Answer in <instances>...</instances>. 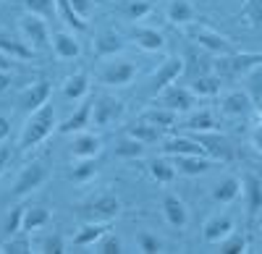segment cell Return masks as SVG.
<instances>
[{
  "label": "cell",
  "instance_id": "obj_1",
  "mask_svg": "<svg viewBox=\"0 0 262 254\" xmlns=\"http://www.w3.org/2000/svg\"><path fill=\"white\" fill-rule=\"evenodd\" d=\"M55 126H58V121H55V108H53L50 102L42 105L39 110L29 113V121H27L24 131H21V139H18V150H21V152L34 150L37 144H42V142L53 134Z\"/></svg>",
  "mask_w": 262,
  "mask_h": 254
},
{
  "label": "cell",
  "instance_id": "obj_2",
  "mask_svg": "<svg viewBox=\"0 0 262 254\" xmlns=\"http://www.w3.org/2000/svg\"><path fill=\"white\" fill-rule=\"evenodd\" d=\"M262 63V53H231V55H217L215 58V74L221 79H236L247 76L254 66Z\"/></svg>",
  "mask_w": 262,
  "mask_h": 254
},
{
  "label": "cell",
  "instance_id": "obj_3",
  "mask_svg": "<svg viewBox=\"0 0 262 254\" xmlns=\"http://www.w3.org/2000/svg\"><path fill=\"white\" fill-rule=\"evenodd\" d=\"M118 213H121V199L111 192H97L86 202L79 204V215L86 218V220H100V223L107 220L111 223Z\"/></svg>",
  "mask_w": 262,
  "mask_h": 254
},
{
  "label": "cell",
  "instance_id": "obj_4",
  "mask_svg": "<svg viewBox=\"0 0 262 254\" xmlns=\"http://www.w3.org/2000/svg\"><path fill=\"white\" fill-rule=\"evenodd\" d=\"M189 34H191V39H194L200 48H205V50H210V53H215V55H231V53L238 50L226 34H221L217 29H212V27H207V24H194V27L189 29Z\"/></svg>",
  "mask_w": 262,
  "mask_h": 254
},
{
  "label": "cell",
  "instance_id": "obj_5",
  "mask_svg": "<svg viewBox=\"0 0 262 254\" xmlns=\"http://www.w3.org/2000/svg\"><path fill=\"white\" fill-rule=\"evenodd\" d=\"M18 32L21 37H24V42L32 48V50H48L50 48V29H48V21L45 18H39V16H21L18 21Z\"/></svg>",
  "mask_w": 262,
  "mask_h": 254
},
{
  "label": "cell",
  "instance_id": "obj_6",
  "mask_svg": "<svg viewBox=\"0 0 262 254\" xmlns=\"http://www.w3.org/2000/svg\"><path fill=\"white\" fill-rule=\"evenodd\" d=\"M126 113V105L123 100L113 97V95H97L95 97V105H92V123L100 126V129H107L123 118Z\"/></svg>",
  "mask_w": 262,
  "mask_h": 254
},
{
  "label": "cell",
  "instance_id": "obj_7",
  "mask_svg": "<svg viewBox=\"0 0 262 254\" xmlns=\"http://www.w3.org/2000/svg\"><path fill=\"white\" fill-rule=\"evenodd\" d=\"M48 165L42 163V160H32V163H27L24 165V171L18 173V178H16V183H13V189H11V194L13 197H27V194H32L34 189H39L42 183L48 181Z\"/></svg>",
  "mask_w": 262,
  "mask_h": 254
},
{
  "label": "cell",
  "instance_id": "obj_8",
  "mask_svg": "<svg viewBox=\"0 0 262 254\" xmlns=\"http://www.w3.org/2000/svg\"><path fill=\"white\" fill-rule=\"evenodd\" d=\"M181 71H184V58H181V55H170V58H165V60L160 63V68L149 76V81H147V92H149V95L163 92L165 87H170V84L181 76Z\"/></svg>",
  "mask_w": 262,
  "mask_h": 254
},
{
  "label": "cell",
  "instance_id": "obj_9",
  "mask_svg": "<svg viewBox=\"0 0 262 254\" xmlns=\"http://www.w3.org/2000/svg\"><path fill=\"white\" fill-rule=\"evenodd\" d=\"M137 76V66L128 60H113V63H105L100 68V84L102 87H126L131 84Z\"/></svg>",
  "mask_w": 262,
  "mask_h": 254
},
{
  "label": "cell",
  "instance_id": "obj_10",
  "mask_svg": "<svg viewBox=\"0 0 262 254\" xmlns=\"http://www.w3.org/2000/svg\"><path fill=\"white\" fill-rule=\"evenodd\" d=\"M163 108L168 110H176V113H189L196 102V95L189 89V87H179V84H170L160 92V100H158Z\"/></svg>",
  "mask_w": 262,
  "mask_h": 254
},
{
  "label": "cell",
  "instance_id": "obj_11",
  "mask_svg": "<svg viewBox=\"0 0 262 254\" xmlns=\"http://www.w3.org/2000/svg\"><path fill=\"white\" fill-rule=\"evenodd\" d=\"M50 92H53V84L48 79H39V81L32 84V87H27L24 92H21L18 108L24 110V113H34V110L42 108V105L50 102Z\"/></svg>",
  "mask_w": 262,
  "mask_h": 254
},
{
  "label": "cell",
  "instance_id": "obj_12",
  "mask_svg": "<svg viewBox=\"0 0 262 254\" xmlns=\"http://www.w3.org/2000/svg\"><path fill=\"white\" fill-rule=\"evenodd\" d=\"M191 136L205 147L210 157H215V160H231L233 157L231 142L226 136H221L217 131H191Z\"/></svg>",
  "mask_w": 262,
  "mask_h": 254
},
{
  "label": "cell",
  "instance_id": "obj_13",
  "mask_svg": "<svg viewBox=\"0 0 262 254\" xmlns=\"http://www.w3.org/2000/svg\"><path fill=\"white\" fill-rule=\"evenodd\" d=\"M252 110H254V102H252L249 92L233 89V92H228V95L221 100V113H223V116H231V118H247Z\"/></svg>",
  "mask_w": 262,
  "mask_h": 254
},
{
  "label": "cell",
  "instance_id": "obj_14",
  "mask_svg": "<svg viewBox=\"0 0 262 254\" xmlns=\"http://www.w3.org/2000/svg\"><path fill=\"white\" fill-rule=\"evenodd\" d=\"M92 105H95V97H84L79 108L66 118L63 123H58V131L60 134H74V131H84L86 126L92 123Z\"/></svg>",
  "mask_w": 262,
  "mask_h": 254
},
{
  "label": "cell",
  "instance_id": "obj_15",
  "mask_svg": "<svg viewBox=\"0 0 262 254\" xmlns=\"http://www.w3.org/2000/svg\"><path fill=\"white\" fill-rule=\"evenodd\" d=\"M215 163L217 160L207 157V155H173V165L184 176H202L210 168H215Z\"/></svg>",
  "mask_w": 262,
  "mask_h": 254
},
{
  "label": "cell",
  "instance_id": "obj_16",
  "mask_svg": "<svg viewBox=\"0 0 262 254\" xmlns=\"http://www.w3.org/2000/svg\"><path fill=\"white\" fill-rule=\"evenodd\" d=\"M163 215H165V223L176 230H184L186 223H189V210L184 204L181 197L176 194H165L163 197Z\"/></svg>",
  "mask_w": 262,
  "mask_h": 254
},
{
  "label": "cell",
  "instance_id": "obj_17",
  "mask_svg": "<svg viewBox=\"0 0 262 254\" xmlns=\"http://www.w3.org/2000/svg\"><path fill=\"white\" fill-rule=\"evenodd\" d=\"M242 189H244V202H247L249 218H257V215L262 213V176H257V173H244Z\"/></svg>",
  "mask_w": 262,
  "mask_h": 254
},
{
  "label": "cell",
  "instance_id": "obj_18",
  "mask_svg": "<svg viewBox=\"0 0 262 254\" xmlns=\"http://www.w3.org/2000/svg\"><path fill=\"white\" fill-rule=\"evenodd\" d=\"M228 234H233V220L228 215H212L202 225V239L205 244H221Z\"/></svg>",
  "mask_w": 262,
  "mask_h": 254
},
{
  "label": "cell",
  "instance_id": "obj_19",
  "mask_svg": "<svg viewBox=\"0 0 262 254\" xmlns=\"http://www.w3.org/2000/svg\"><path fill=\"white\" fill-rule=\"evenodd\" d=\"M160 144H163L165 155H207V150L194 136H168Z\"/></svg>",
  "mask_w": 262,
  "mask_h": 254
},
{
  "label": "cell",
  "instance_id": "obj_20",
  "mask_svg": "<svg viewBox=\"0 0 262 254\" xmlns=\"http://www.w3.org/2000/svg\"><path fill=\"white\" fill-rule=\"evenodd\" d=\"M100 150H102V139L97 134H92V131H76V136L71 142V155L76 160H81V157H97Z\"/></svg>",
  "mask_w": 262,
  "mask_h": 254
},
{
  "label": "cell",
  "instance_id": "obj_21",
  "mask_svg": "<svg viewBox=\"0 0 262 254\" xmlns=\"http://www.w3.org/2000/svg\"><path fill=\"white\" fill-rule=\"evenodd\" d=\"M123 48H126V39L116 29H105L95 37V55L97 58H111V55L121 53Z\"/></svg>",
  "mask_w": 262,
  "mask_h": 254
},
{
  "label": "cell",
  "instance_id": "obj_22",
  "mask_svg": "<svg viewBox=\"0 0 262 254\" xmlns=\"http://www.w3.org/2000/svg\"><path fill=\"white\" fill-rule=\"evenodd\" d=\"M131 39H134L137 45L142 50H147V53H158V50L165 48V37L155 27H142V24L131 27Z\"/></svg>",
  "mask_w": 262,
  "mask_h": 254
},
{
  "label": "cell",
  "instance_id": "obj_23",
  "mask_svg": "<svg viewBox=\"0 0 262 254\" xmlns=\"http://www.w3.org/2000/svg\"><path fill=\"white\" fill-rule=\"evenodd\" d=\"M126 134L139 139V142H144V144H155V142H163L165 139V129H160V126L149 123L144 118H137L134 123H128L126 126Z\"/></svg>",
  "mask_w": 262,
  "mask_h": 254
},
{
  "label": "cell",
  "instance_id": "obj_24",
  "mask_svg": "<svg viewBox=\"0 0 262 254\" xmlns=\"http://www.w3.org/2000/svg\"><path fill=\"white\" fill-rule=\"evenodd\" d=\"M53 53L60 60H74V58H79L81 45H79V39L71 32H55L53 34Z\"/></svg>",
  "mask_w": 262,
  "mask_h": 254
},
{
  "label": "cell",
  "instance_id": "obj_25",
  "mask_svg": "<svg viewBox=\"0 0 262 254\" xmlns=\"http://www.w3.org/2000/svg\"><path fill=\"white\" fill-rule=\"evenodd\" d=\"M233 18L247 29H262V0H244Z\"/></svg>",
  "mask_w": 262,
  "mask_h": 254
},
{
  "label": "cell",
  "instance_id": "obj_26",
  "mask_svg": "<svg viewBox=\"0 0 262 254\" xmlns=\"http://www.w3.org/2000/svg\"><path fill=\"white\" fill-rule=\"evenodd\" d=\"M107 228H111V225H107V220H90V223H86V225H81L79 228V234L74 236V246H95L105 234H107Z\"/></svg>",
  "mask_w": 262,
  "mask_h": 254
},
{
  "label": "cell",
  "instance_id": "obj_27",
  "mask_svg": "<svg viewBox=\"0 0 262 254\" xmlns=\"http://www.w3.org/2000/svg\"><path fill=\"white\" fill-rule=\"evenodd\" d=\"M184 129L191 134V131H217V116L212 110H194L186 116V121L181 123Z\"/></svg>",
  "mask_w": 262,
  "mask_h": 254
},
{
  "label": "cell",
  "instance_id": "obj_28",
  "mask_svg": "<svg viewBox=\"0 0 262 254\" xmlns=\"http://www.w3.org/2000/svg\"><path fill=\"white\" fill-rule=\"evenodd\" d=\"M86 95H90V76H86L84 71L71 74L69 79L63 81V97H66V100L79 102V100H84Z\"/></svg>",
  "mask_w": 262,
  "mask_h": 254
},
{
  "label": "cell",
  "instance_id": "obj_29",
  "mask_svg": "<svg viewBox=\"0 0 262 254\" xmlns=\"http://www.w3.org/2000/svg\"><path fill=\"white\" fill-rule=\"evenodd\" d=\"M165 16H168L170 24L186 27V24H191V21L196 18V11H194V6L189 3V0H170L168 8H165Z\"/></svg>",
  "mask_w": 262,
  "mask_h": 254
},
{
  "label": "cell",
  "instance_id": "obj_30",
  "mask_svg": "<svg viewBox=\"0 0 262 254\" xmlns=\"http://www.w3.org/2000/svg\"><path fill=\"white\" fill-rule=\"evenodd\" d=\"M221 84H223V79L217 74H200V76H194L189 81V89L196 97H215L217 92H221Z\"/></svg>",
  "mask_w": 262,
  "mask_h": 254
},
{
  "label": "cell",
  "instance_id": "obj_31",
  "mask_svg": "<svg viewBox=\"0 0 262 254\" xmlns=\"http://www.w3.org/2000/svg\"><path fill=\"white\" fill-rule=\"evenodd\" d=\"M238 194H242V178H236V176L223 178L221 183H215V189H212V199L217 204H231V202L238 199Z\"/></svg>",
  "mask_w": 262,
  "mask_h": 254
},
{
  "label": "cell",
  "instance_id": "obj_32",
  "mask_svg": "<svg viewBox=\"0 0 262 254\" xmlns=\"http://www.w3.org/2000/svg\"><path fill=\"white\" fill-rule=\"evenodd\" d=\"M0 53H6L16 60H34V50L27 45L24 39H16L8 34H0Z\"/></svg>",
  "mask_w": 262,
  "mask_h": 254
},
{
  "label": "cell",
  "instance_id": "obj_33",
  "mask_svg": "<svg viewBox=\"0 0 262 254\" xmlns=\"http://www.w3.org/2000/svg\"><path fill=\"white\" fill-rule=\"evenodd\" d=\"M139 118H144V121H149V123H155V126H160V129H173V126L179 123V113L176 110H168V108H163V105H155V108H147V110H142L139 113Z\"/></svg>",
  "mask_w": 262,
  "mask_h": 254
},
{
  "label": "cell",
  "instance_id": "obj_34",
  "mask_svg": "<svg viewBox=\"0 0 262 254\" xmlns=\"http://www.w3.org/2000/svg\"><path fill=\"white\" fill-rule=\"evenodd\" d=\"M50 223V210L45 204H29L24 210V225H21V230H27V234H34V230H39L42 225Z\"/></svg>",
  "mask_w": 262,
  "mask_h": 254
},
{
  "label": "cell",
  "instance_id": "obj_35",
  "mask_svg": "<svg viewBox=\"0 0 262 254\" xmlns=\"http://www.w3.org/2000/svg\"><path fill=\"white\" fill-rule=\"evenodd\" d=\"M147 171H149V176L155 178L158 183H173L176 181V165H173V160H168V157H155V160H149L147 163Z\"/></svg>",
  "mask_w": 262,
  "mask_h": 254
},
{
  "label": "cell",
  "instance_id": "obj_36",
  "mask_svg": "<svg viewBox=\"0 0 262 254\" xmlns=\"http://www.w3.org/2000/svg\"><path fill=\"white\" fill-rule=\"evenodd\" d=\"M97 171H100V160H97V157H81V160L71 168L69 178H71L74 183H86L90 178L97 176Z\"/></svg>",
  "mask_w": 262,
  "mask_h": 254
},
{
  "label": "cell",
  "instance_id": "obj_37",
  "mask_svg": "<svg viewBox=\"0 0 262 254\" xmlns=\"http://www.w3.org/2000/svg\"><path fill=\"white\" fill-rule=\"evenodd\" d=\"M55 6H58V16H60L74 32H84V29H86V18H81V16L76 13V8H74L71 0H55Z\"/></svg>",
  "mask_w": 262,
  "mask_h": 254
},
{
  "label": "cell",
  "instance_id": "obj_38",
  "mask_svg": "<svg viewBox=\"0 0 262 254\" xmlns=\"http://www.w3.org/2000/svg\"><path fill=\"white\" fill-rule=\"evenodd\" d=\"M144 142L134 139V136H123L118 144H116V157H123V160H137V157H144Z\"/></svg>",
  "mask_w": 262,
  "mask_h": 254
},
{
  "label": "cell",
  "instance_id": "obj_39",
  "mask_svg": "<svg viewBox=\"0 0 262 254\" xmlns=\"http://www.w3.org/2000/svg\"><path fill=\"white\" fill-rule=\"evenodd\" d=\"M247 92L254 102V108H262V63L247 74Z\"/></svg>",
  "mask_w": 262,
  "mask_h": 254
},
{
  "label": "cell",
  "instance_id": "obj_40",
  "mask_svg": "<svg viewBox=\"0 0 262 254\" xmlns=\"http://www.w3.org/2000/svg\"><path fill=\"white\" fill-rule=\"evenodd\" d=\"M149 11H152L149 0H121V13H123L126 18H131V21L144 18Z\"/></svg>",
  "mask_w": 262,
  "mask_h": 254
},
{
  "label": "cell",
  "instance_id": "obj_41",
  "mask_svg": "<svg viewBox=\"0 0 262 254\" xmlns=\"http://www.w3.org/2000/svg\"><path fill=\"white\" fill-rule=\"evenodd\" d=\"M24 8H27V13L39 16V18H45V21L58 13L55 0H24Z\"/></svg>",
  "mask_w": 262,
  "mask_h": 254
},
{
  "label": "cell",
  "instance_id": "obj_42",
  "mask_svg": "<svg viewBox=\"0 0 262 254\" xmlns=\"http://www.w3.org/2000/svg\"><path fill=\"white\" fill-rule=\"evenodd\" d=\"M247 246H249V239L244 234H238V230H233V234H228L221 241V251L223 254H242V251H247Z\"/></svg>",
  "mask_w": 262,
  "mask_h": 254
},
{
  "label": "cell",
  "instance_id": "obj_43",
  "mask_svg": "<svg viewBox=\"0 0 262 254\" xmlns=\"http://www.w3.org/2000/svg\"><path fill=\"white\" fill-rule=\"evenodd\" d=\"M0 251L3 254H27V251H32V241L27 236H11L8 241L0 244Z\"/></svg>",
  "mask_w": 262,
  "mask_h": 254
},
{
  "label": "cell",
  "instance_id": "obj_44",
  "mask_svg": "<svg viewBox=\"0 0 262 254\" xmlns=\"http://www.w3.org/2000/svg\"><path fill=\"white\" fill-rule=\"evenodd\" d=\"M95 251H100V254H121V251H123V244H121V239H118L116 234H111V230H107V234L95 244Z\"/></svg>",
  "mask_w": 262,
  "mask_h": 254
},
{
  "label": "cell",
  "instance_id": "obj_45",
  "mask_svg": "<svg viewBox=\"0 0 262 254\" xmlns=\"http://www.w3.org/2000/svg\"><path fill=\"white\" fill-rule=\"evenodd\" d=\"M24 204H18V207H13L11 210V215L6 218V225H3V230H6V234L8 236H13V234H18V230H21V225H24Z\"/></svg>",
  "mask_w": 262,
  "mask_h": 254
},
{
  "label": "cell",
  "instance_id": "obj_46",
  "mask_svg": "<svg viewBox=\"0 0 262 254\" xmlns=\"http://www.w3.org/2000/svg\"><path fill=\"white\" fill-rule=\"evenodd\" d=\"M137 249L144 251V254H155V251H163V241L158 236H152V234H139L137 236Z\"/></svg>",
  "mask_w": 262,
  "mask_h": 254
},
{
  "label": "cell",
  "instance_id": "obj_47",
  "mask_svg": "<svg viewBox=\"0 0 262 254\" xmlns=\"http://www.w3.org/2000/svg\"><path fill=\"white\" fill-rule=\"evenodd\" d=\"M39 251H45V254H60V251H66L63 236H60V234H53V236H48V239H42V241H39Z\"/></svg>",
  "mask_w": 262,
  "mask_h": 254
},
{
  "label": "cell",
  "instance_id": "obj_48",
  "mask_svg": "<svg viewBox=\"0 0 262 254\" xmlns=\"http://www.w3.org/2000/svg\"><path fill=\"white\" fill-rule=\"evenodd\" d=\"M71 3H74V8H76V13H79L81 18L90 16V11H92V0H71Z\"/></svg>",
  "mask_w": 262,
  "mask_h": 254
},
{
  "label": "cell",
  "instance_id": "obj_49",
  "mask_svg": "<svg viewBox=\"0 0 262 254\" xmlns=\"http://www.w3.org/2000/svg\"><path fill=\"white\" fill-rule=\"evenodd\" d=\"M8 160H11V147L0 144V176H3V171L8 168Z\"/></svg>",
  "mask_w": 262,
  "mask_h": 254
},
{
  "label": "cell",
  "instance_id": "obj_50",
  "mask_svg": "<svg viewBox=\"0 0 262 254\" xmlns=\"http://www.w3.org/2000/svg\"><path fill=\"white\" fill-rule=\"evenodd\" d=\"M252 144H254V150L262 155V123L254 126V131H252Z\"/></svg>",
  "mask_w": 262,
  "mask_h": 254
},
{
  "label": "cell",
  "instance_id": "obj_51",
  "mask_svg": "<svg viewBox=\"0 0 262 254\" xmlns=\"http://www.w3.org/2000/svg\"><path fill=\"white\" fill-rule=\"evenodd\" d=\"M8 134H11V121L6 116H0V142H6Z\"/></svg>",
  "mask_w": 262,
  "mask_h": 254
},
{
  "label": "cell",
  "instance_id": "obj_52",
  "mask_svg": "<svg viewBox=\"0 0 262 254\" xmlns=\"http://www.w3.org/2000/svg\"><path fill=\"white\" fill-rule=\"evenodd\" d=\"M13 63H16V58H11V55H6V53H0V71L13 68Z\"/></svg>",
  "mask_w": 262,
  "mask_h": 254
},
{
  "label": "cell",
  "instance_id": "obj_53",
  "mask_svg": "<svg viewBox=\"0 0 262 254\" xmlns=\"http://www.w3.org/2000/svg\"><path fill=\"white\" fill-rule=\"evenodd\" d=\"M11 87V74L8 71H0V92H6Z\"/></svg>",
  "mask_w": 262,
  "mask_h": 254
}]
</instances>
